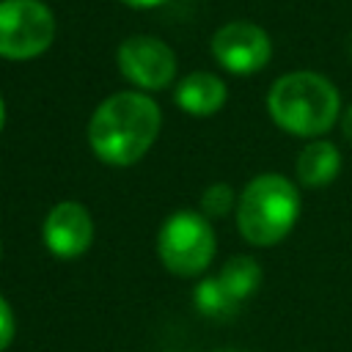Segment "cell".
I'll list each match as a JSON object with an SVG mask.
<instances>
[{
	"label": "cell",
	"instance_id": "obj_1",
	"mask_svg": "<svg viewBox=\"0 0 352 352\" xmlns=\"http://www.w3.org/2000/svg\"><path fill=\"white\" fill-rule=\"evenodd\" d=\"M162 129L160 104L143 91H116L96 104L88 121V146L110 168H129L148 154Z\"/></svg>",
	"mask_w": 352,
	"mask_h": 352
},
{
	"label": "cell",
	"instance_id": "obj_2",
	"mask_svg": "<svg viewBox=\"0 0 352 352\" xmlns=\"http://www.w3.org/2000/svg\"><path fill=\"white\" fill-rule=\"evenodd\" d=\"M267 113L278 129L316 140L341 118V94L319 72H286L267 91Z\"/></svg>",
	"mask_w": 352,
	"mask_h": 352
},
{
	"label": "cell",
	"instance_id": "obj_3",
	"mask_svg": "<svg viewBox=\"0 0 352 352\" xmlns=\"http://www.w3.org/2000/svg\"><path fill=\"white\" fill-rule=\"evenodd\" d=\"M300 190L283 173H258L236 195V228L253 248L283 242L300 220Z\"/></svg>",
	"mask_w": 352,
	"mask_h": 352
},
{
	"label": "cell",
	"instance_id": "obj_4",
	"mask_svg": "<svg viewBox=\"0 0 352 352\" xmlns=\"http://www.w3.org/2000/svg\"><path fill=\"white\" fill-rule=\"evenodd\" d=\"M217 250L214 228L198 209H176L157 234L160 264L176 278H198L209 270Z\"/></svg>",
	"mask_w": 352,
	"mask_h": 352
},
{
	"label": "cell",
	"instance_id": "obj_5",
	"mask_svg": "<svg viewBox=\"0 0 352 352\" xmlns=\"http://www.w3.org/2000/svg\"><path fill=\"white\" fill-rule=\"evenodd\" d=\"M55 14L44 0H0V58L33 60L55 41Z\"/></svg>",
	"mask_w": 352,
	"mask_h": 352
},
{
	"label": "cell",
	"instance_id": "obj_6",
	"mask_svg": "<svg viewBox=\"0 0 352 352\" xmlns=\"http://www.w3.org/2000/svg\"><path fill=\"white\" fill-rule=\"evenodd\" d=\"M116 63H118L121 77L135 91H143V94L168 88L179 69L176 52L170 50V44H165L157 36H146V33H135L124 38L118 44Z\"/></svg>",
	"mask_w": 352,
	"mask_h": 352
},
{
	"label": "cell",
	"instance_id": "obj_7",
	"mask_svg": "<svg viewBox=\"0 0 352 352\" xmlns=\"http://www.w3.org/2000/svg\"><path fill=\"white\" fill-rule=\"evenodd\" d=\"M209 50L223 72H228L234 77H248V74L261 72L270 63L272 38L261 25L234 19L214 30Z\"/></svg>",
	"mask_w": 352,
	"mask_h": 352
},
{
	"label": "cell",
	"instance_id": "obj_8",
	"mask_svg": "<svg viewBox=\"0 0 352 352\" xmlns=\"http://www.w3.org/2000/svg\"><path fill=\"white\" fill-rule=\"evenodd\" d=\"M94 214L80 201H58L41 223V242L47 253L60 261H74L85 256L94 245Z\"/></svg>",
	"mask_w": 352,
	"mask_h": 352
},
{
	"label": "cell",
	"instance_id": "obj_9",
	"mask_svg": "<svg viewBox=\"0 0 352 352\" xmlns=\"http://www.w3.org/2000/svg\"><path fill=\"white\" fill-rule=\"evenodd\" d=\"M228 99V85L223 77H217L214 72H190L176 82L173 91V102L182 113L195 116V118H206L214 116Z\"/></svg>",
	"mask_w": 352,
	"mask_h": 352
},
{
	"label": "cell",
	"instance_id": "obj_10",
	"mask_svg": "<svg viewBox=\"0 0 352 352\" xmlns=\"http://www.w3.org/2000/svg\"><path fill=\"white\" fill-rule=\"evenodd\" d=\"M294 173H297L300 187H308V190H322V187L333 184L336 176L341 173V151H338V146L324 140V138L308 140L297 154Z\"/></svg>",
	"mask_w": 352,
	"mask_h": 352
},
{
	"label": "cell",
	"instance_id": "obj_11",
	"mask_svg": "<svg viewBox=\"0 0 352 352\" xmlns=\"http://www.w3.org/2000/svg\"><path fill=\"white\" fill-rule=\"evenodd\" d=\"M217 278L226 286V292L242 305L261 283V264L253 256H234L220 267Z\"/></svg>",
	"mask_w": 352,
	"mask_h": 352
},
{
	"label": "cell",
	"instance_id": "obj_12",
	"mask_svg": "<svg viewBox=\"0 0 352 352\" xmlns=\"http://www.w3.org/2000/svg\"><path fill=\"white\" fill-rule=\"evenodd\" d=\"M192 302H195L198 314L206 319H231L239 311V302L226 292V286L220 283L217 275L198 280V286L192 292Z\"/></svg>",
	"mask_w": 352,
	"mask_h": 352
},
{
	"label": "cell",
	"instance_id": "obj_13",
	"mask_svg": "<svg viewBox=\"0 0 352 352\" xmlns=\"http://www.w3.org/2000/svg\"><path fill=\"white\" fill-rule=\"evenodd\" d=\"M231 209H236V195L226 182H212L209 187H204L201 201H198V212L212 217H226Z\"/></svg>",
	"mask_w": 352,
	"mask_h": 352
},
{
	"label": "cell",
	"instance_id": "obj_14",
	"mask_svg": "<svg viewBox=\"0 0 352 352\" xmlns=\"http://www.w3.org/2000/svg\"><path fill=\"white\" fill-rule=\"evenodd\" d=\"M16 336V319H14V308L8 305V300L0 294V352H6L11 346Z\"/></svg>",
	"mask_w": 352,
	"mask_h": 352
},
{
	"label": "cell",
	"instance_id": "obj_15",
	"mask_svg": "<svg viewBox=\"0 0 352 352\" xmlns=\"http://www.w3.org/2000/svg\"><path fill=\"white\" fill-rule=\"evenodd\" d=\"M341 132H344V138L352 143V104L341 113Z\"/></svg>",
	"mask_w": 352,
	"mask_h": 352
},
{
	"label": "cell",
	"instance_id": "obj_16",
	"mask_svg": "<svg viewBox=\"0 0 352 352\" xmlns=\"http://www.w3.org/2000/svg\"><path fill=\"white\" fill-rule=\"evenodd\" d=\"M118 3H124L129 8H157V6H162L168 0H118Z\"/></svg>",
	"mask_w": 352,
	"mask_h": 352
},
{
	"label": "cell",
	"instance_id": "obj_17",
	"mask_svg": "<svg viewBox=\"0 0 352 352\" xmlns=\"http://www.w3.org/2000/svg\"><path fill=\"white\" fill-rule=\"evenodd\" d=\"M3 126H6V102L0 96V132H3Z\"/></svg>",
	"mask_w": 352,
	"mask_h": 352
},
{
	"label": "cell",
	"instance_id": "obj_18",
	"mask_svg": "<svg viewBox=\"0 0 352 352\" xmlns=\"http://www.w3.org/2000/svg\"><path fill=\"white\" fill-rule=\"evenodd\" d=\"M220 352H234V349H220Z\"/></svg>",
	"mask_w": 352,
	"mask_h": 352
},
{
	"label": "cell",
	"instance_id": "obj_19",
	"mask_svg": "<svg viewBox=\"0 0 352 352\" xmlns=\"http://www.w3.org/2000/svg\"><path fill=\"white\" fill-rule=\"evenodd\" d=\"M0 253H3V242H0Z\"/></svg>",
	"mask_w": 352,
	"mask_h": 352
}]
</instances>
